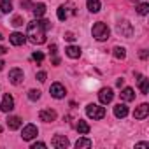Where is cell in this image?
<instances>
[{
	"mask_svg": "<svg viewBox=\"0 0 149 149\" xmlns=\"http://www.w3.org/2000/svg\"><path fill=\"white\" fill-rule=\"evenodd\" d=\"M86 114H88V118H91V119L97 121V119H102L105 116V109L102 105H98V104H90L86 107Z\"/></svg>",
	"mask_w": 149,
	"mask_h": 149,
	"instance_id": "obj_4",
	"label": "cell"
},
{
	"mask_svg": "<svg viewBox=\"0 0 149 149\" xmlns=\"http://www.w3.org/2000/svg\"><path fill=\"white\" fill-rule=\"evenodd\" d=\"M119 95H121V100H125V102L135 100V91H133V88H125Z\"/></svg>",
	"mask_w": 149,
	"mask_h": 149,
	"instance_id": "obj_18",
	"label": "cell"
},
{
	"mask_svg": "<svg viewBox=\"0 0 149 149\" xmlns=\"http://www.w3.org/2000/svg\"><path fill=\"white\" fill-rule=\"evenodd\" d=\"M65 54L68 56V58H74V60H76V58H79L81 56V47L79 46H68L67 49H65Z\"/></svg>",
	"mask_w": 149,
	"mask_h": 149,
	"instance_id": "obj_16",
	"label": "cell"
},
{
	"mask_svg": "<svg viewBox=\"0 0 149 149\" xmlns=\"http://www.w3.org/2000/svg\"><path fill=\"white\" fill-rule=\"evenodd\" d=\"M135 147H149V142H139L135 144Z\"/></svg>",
	"mask_w": 149,
	"mask_h": 149,
	"instance_id": "obj_35",
	"label": "cell"
},
{
	"mask_svg": "<svg viewBox=\"0 0 149 149\" xmlns=\"http://www.w3.org/2000/svg\"><path fill=\"white\" fill-rule=\"evenodd\" d=\"M49 51H51V54L54 56V54H56V44H51V46H49Z\"/></svg>",
	"mask_w": 149,
	"mask_h": 149,
	"instance_id": "obj_34",
	"label": "cell"
},
{
	"mask_svg": "<svg viewBox=\"0 0 149 149\" xmlns=\"http://www.w3.org/2000/svg\"><path fill=\"white\" fill-rule=\"evenodd\" d=\"M23 79H25V74H23L21 68H11V72H9V83L11 84L18 86V84L23 83Z\"/></svg>",
	"mask_w": 149,
	"mask_h": 149,
	"instance_id": "obj_6",
	"label": "cell"
},
{
	"mask_svg": "<svg viewBox=\"0 0 149 149\" xmlns=\"http://www.w3.org/2000/svg\"><path fill=\"white\" fill-rule=\"evenodd\" d=\"M116 32H118L121 37H126V39H130V37L133 35V26H132V23H130V21L123 19V21H119V23L116 25Z\"/></svg>",
	"mask_w": 149,
	"mask_h": 149,
	"instance_id": "obj_5",
	"label": "cell"
},
{
	"mask_svg": "<svg viewBox=\"0 0 149 149\" xmlns=\"http://www.w3.org/2000/svg\"><path fill=\"white\" fill-rule=\"evenodd\" d=\"M39 118H40V121H44V123H53V121L58 118V114H56L54 109H42V111L39 112Z\"/></svg>",
	"mask_w": 149,
	"mask_h": 149,
	"instance_id": "obj_9",
	"label": "cell"
},
{
	"mask_svg": "<svg viewBox=\"0 0 149 149\" xmlns=\"http://www.w3.org/2000/svg\"><path fill=\"white\" fill-rule=\"evenodd\" d=\"M4 65H6V63H4V60H0V72L4 70Z\"/></svg>",
	"mask_w": 149,
	"mask_h": 149,
	"instance_id": "obj_40",
	"label": "cell"
},
{
	"mask_svg": "<svg viewBox=\"0 0 149 149\" xmlns=\"http://www.w3.org/2000/svg\"><path fill=\"white\" fill-rule=\"evenodd\" d=\"M21 25H23V18L21 16H16L13 19V26H21Z\"/></svg>",
	"mask_w": 149,
	"mask_h": 149,
	"instance_id": "obj_29",
	"label": "cell"
},
{
	"mask_svg": "<svg viewBox=\"0 0 149 149\" xmlns=\"http://www.w3.org/2000/svg\"><path fill=\"white\" fill-rule=\"evenodd\" d=\"M7 53V47H4V46H0V54H6Z\"/></svg>",
	"mask_w": 149,
	"mask_h": 149,
	"instance_id": "obj_39",
	"label": "cell"
},
{
	"mask_svg": "<svg viewBox=\"0 0 149 149\" xmlns=\"http://www.w3.org/2000/svg\"><path fill=\"white\" fill-rule=\"evenodd\" d=\"M116 84H118V88H121V86L125 84V79H118V81H116Z\"/></svg>",
	"mask_w": 149,
	"mask_h": 149,
	"instance_id": "obj_38",
	"label": "cell"
},
{
	"mask_svg": "<svg viewBox=\"0 0 149 149\" xmlns=\"http://www.w3.org/2000/svg\"><path fill=\"white\" fill-rule=\"evenodd\" d=\"M91 33H93V37H95L97 40L104 42V40H107V39H109V35H111V30H109V26H107L105 23L98 21V23H95V25H93V28H91Z\"/></svg>",
	"mask_w": 149,
	"mask_h": 149,
	"instance_id": "obj_2",
	"label": "cell"
},
{
	"mask_svg": "<svg viewBox=\"0 0 149 149\" xmlns=\"http://www.w3.org/2000/svg\"><path fill=\"white\" fill-rule=\"evenodd\" d=\"M2 39H4V37H2V33H0V40H2Z\"/></svg>",
	"mask_w": 149,
	"mask_h": 149,
	"instance_id": "obj_42",
	"label": "cell"
},
{
	"mask_svg": "<svg viewBox=\"0 0 149 149\" xmlns=\"http://www.w3.org/2000/svg\"><path fill=\"white\" fill-rule=\"evenodd\" d=\"M32 13H33L35 18H42V16L46 14V6H44V4H35V6L32 7Z\"/></svg>",
	"mask_w": 149,
	"mask_h": 149,
	"instance_id": "obj_20",
	"label": "cell"
},
{
	"mask_svg": "<svg viewBox=\"0 0 149 149\" xmlns=\"http://www.w3.org/2000/svg\"><path fill=\"white\" fill-rule=\"evenodd\" d=\"M21 7L23 9H30V0H21Z\"/></svg>",
	"mask_w": 149,
	"mask_h": 149,
	"instance_id": "obj_33",
	"label": "cell"
},
{
	"mask_svg": "<svg viewBox=\"0 0 149 149\" xmlns=\"http://www.w3.org/2000/svg\"><path fill=\"white\" fill-rule=\"evenodd\" d=\"M28 98H30L32 102L39 100V98H40V91H39V90H30V91H28Z\"/></svg>",
	"mask_w": 149,
	"mask_h": 149,
	"instance_id": "obj_27",
	"label": "cell"
},
{
	"mask_svg": "<svg viewBox=\"0 0 149 149\" xmlns=\"http://www.w3.org/2000/svg\"><path fill=\"white\" fill-rule=\"evenodd\" d=\"M93 146V142L90 140V139H79L77 142H76V147L77 149H81V147H91Z\"/></svg>",
	"mask_w": 149,
	"mask_h": 149,
	"instance_id": "obj_25",
	"label": "cell"
},
{
	"mask_svg": "<svg viewBox=\"0 0 149 149\" xmlns=\"http://www.w3.org/2000/svg\"><path fill=\"white\" fill-rule=\"evenodd\" d=\"M0 132H2V126H0Z\"/></svg>",
	"mask_w": 149,
	"mask_h": 149,
	"instance_id": "obj_43",
	"label": "cell"
},
{
	"mask_svg": "<svg viewBox=\"0 0 149 149\" xmlns=\"http://www.w3.org/2000/svg\"><path fill=\"white\" fill-rule=\"evenodd\" d=\"M49 28H51V21L35 18V19L30 21L28 26H26V37H28V40H30L32 44L40 46V44L46 42V33H47Z\"/></svg>",
	"mask_w": 149,
	"mask_h": 149,
	"instance_id": "obj_1",
	"label": "cell"
},
{
	"mask_svg": "<svg viewBox=\"0 0 149 149\" xmlns=\"http://www.w3.org/2000/svg\"><path fill=\"white\" fill-rule=\"evenodd\" d=\"M37 147H47L44 142H35V144H32V149H37Z\"/></svg>",
	"mask_w": 149,
	"mask_h": 149,
	"instance_id": "obj_32",
	"label": "cell"
},
{
	"mask_svg": "<svg viewBox=\"0 0 149 149\" xmlns=\"http://www.w3.org/2000/svg\"><path fill=\"white\" fill-rule=\"evenodd\" d=\"M68 139L65 137V135H54L53 137V140H51V146L53 147H56V149H65V147H68Z\"/></svg>",
	"mask_w": 149,
	"mask_h": 149,
	"instance_id": "obj_11",
	"label": "cell"
},
{
	"mask_svg": "<svg viewBox=\"0 0 149 149\" xmlns=\"http://www.w3.org/2000/svg\"><path fill=\"white\" fill-rule=\"evenodd\" d=\"M32 58H33L37 63H42V61H44V54H42L40 51H35V53L32 54Z\"/></svg>",
	"mask_w": 149,
	"mask_h": 149,
	"instance_id": "obj_28",
	"label": "cell"
},
{
	"mask_svg": "<svg viewBox=\"0 0 149 149\" xmlns=\"http://www.w3.org/2000/svg\"><path fill=\"white\" fill-rule=\"evenodd\" d=\"M137 13H139L140 16H146V14L149 13V4H146V2H144V4H139V6H137Z\"/></svg>",
	"mask_w": 149,
	"mask_h": 149,
	"instance_id": "obj_26",
	"label": "cell"
},
{
	"mask_svg": "<svg viewBox=\"0 0 149 149\" xmlns=\"http://www.w3.org/2000/svg\"><path fill=\"white\" fill-rule=\"evenodd\" d=\"M46 77H47V74H46L44 70H40V72L37 74V79H39L40 83H44V81H46Z\"/></svg>",
	"mask_w": 149,
	"mask_h": 149,
	"instance_id": "obj_30",
	"label": "cell"
},
{
	"mask_svg": "<svg viewBox=\"0 0 149 149\" xmlns=\"http://www.w3.org/2000/svg\"><path fill=\"white\" fill-rule=\"evenodd\" d=\"M9 40H11L13 46H23L25 40H26V35H23V33H19V32H14V33L9 35Z\"/></svg>",
	"mask_w": 149,
	"mask_h": 149,
	"instance_id": "obj_14",
	"label": "cell"
},
{
	"mask_svg": "<svg viewBox=\"0 0 149 149\" xmlns=\"http://www.w3.org/2000/svg\"><path fill=\"white\" fill-rule=\"evenodd\" d=\"M112 98H114V93H112L111 88H102V90H100V93H98V100H100V104L107 105V104L112 102Z\"/></svg>",
	"mask_w": 149,
	"mask_h": 149,
	"instance_id": "obj_10",
	"label": "cell"
},
{
	"mask_svg": "<svg viewBox=\"0 0 149 149\" xmlns=\"http://www.w3.org/2000/svg\"><path fill=\"white\" fill-rule=\"evenodd\" d=\"M147 114H149V105H147V104H140V105L135 109L133 118H135V119H146Z\"/></svg>",
	"mask_w": 149,
	"mask_h": 149,
	"instance_id": "obj_13",
	"label": "cell"
},
{
	"mask_svg": "<svg viewBox=\"0 0 149 149\" xmlns=\"http://www.w3.org/2000/svg\"><path fill=\"white\" fill-rule=\"evenodd\" d=\"M76 130H77L81 135H86V133H90V130H91V128H90V125H88L84 119H79V121L76 123Z\"/></svg>",
	"mask_w": 149,
	"mask_h": 149,
	"instance_id": "obj_19",
	"label": "cell"
},
{
	"mask_svg": "<svg viewBox=\"0 0 149 149\" xmlns=\"http://www.w3.org/2000/svg\"><path fill=\"white\" fill-rule=\"evenodd\" d=\"M139 88H140V91L144 93V95H147V91H149V79H146V77H139Z\"/></svg>",
	"mask_w": 149,
	"mask_h": 149,
	"instance_id": "obj_24",
	"label": "cell"
},
{
	"mask_svg": "<svg viewBox=\"0 0 149 149\" xmlns=\"http://www.w3.org/2000/svg\"><path fill=\"white\" fill-rule=\"evenodd\" d=\"M13 109H14V98L7 93V95H4V98H2V104H0V111L11 112Z\"/></svg>",
	"mask_w": 149,
	"mask_h": 149,
	"instance_id": "obj_12",
	"label": "cell"
},
{
	"mask_svg": "<svg viewBox=\"0 0 149 149\" xmlns=\"http://www.w3.org/2000/svg\"><path fill=\"white\" fill-rule=\"evenodd\" d=\"M65 39H67L68 42H74V40H76V37H74V33H70V32H67V33H65Z\"/></svg>",
	"mask_w": 149,
	"mask_h": 149,
	"instance_id": "obj_31",
	"label": "cell"
},
{
	"mask_svg": "<svg viewBox=\"0 0 149 149\" xmlns=\"http://www.w3.org/2000/svg\"><path fill=\"white\" fill-rule=\"evenodd\" d=\"M0 11L4 14H9L13 11V0H0Z\"/></svg>",
	"mask_w": 149,
	"mask_h": 149,
	"instance_id": "obj_22",
	"label": "cell"
},
{
	"mask_svg": "<svg viewBox=\"0 0 149 149\" xmlns=\"http://www.w3.org/2000/svg\"><path fill=\"white\" fill-rule=\"evenodd\" d=\"M49 93H51V97L53 98H63L65 95H67V91H65V86L61 84V83H54V84H51V88H49Z\"/></svg>",
	"mask_w": 149,
	"mask_h": 149,
	"instance_id": "obj_8",
	"label": "cell"
},
{
	"mask_svg": "<svg viewBox=\"0 0 149 149\" xmlns=\"http://www.w3.org/2000/svg\"><path fill=\"white\" fill-rule=\"evenodd\" d=\"M112 54H114V58H116V60H123V58L126 56V49H125V47H121V46H116V47L112 49Z\"/></svg>",
	"mask_w": 149,
	"mask_h": 149,
	"instance_id": "obj_23",
	"label": "cell"
},
{
	"mask_svg": "<svg viewBox=\"0 0 149 149\" xmlns=\"http://www.w3.org/2000/svg\"><path fill=\"white\" fill-rule=\"evenodd\" d=\"M74 14H76V6L70 4V2L61 4V6L58 7V11H56V16H58L60 21H65V19H68V18L74 16Z\"/></svg>",
	"mask_w": 149,
	"mask_h": 149,
	"instance_id": "obj_3",
	"label": "cell"
},
{
	"mask_svg": "<svg viewBox=\"0 0 149 149\" xmlns=\"http://www.w3.org/2000/svg\"><path fill=\"white\" fill-rule=\"evenodd\" d=\"M132 2H140V0H132Z\"/></svg>",
	"mask_w": 149,
	"mask_h": 149,
	"instance_id": "obj_41",
	"label": "cell"
},
{
	"mask_svg": "<svg viewBox=\"0 0 149 149\" xmlns=\"http://www.w3.org/2000/svg\"><path fill=\"white\" fill-rule=\"evenodd\" d=\"M21 125H23L21 118H18V116H9V118H7V126H9V130H18Z\"/></svg>",
	"mask_w": 149,
	"mask_h": 149,
	"instance_id": "obj_17",
	"label": "cell"
},
{
	"mask_svg": "<svg viewBox=\"0 0 149 149\" xmlns=\"http://www.w3.org/2000/svg\"><path fill=\"white\" fill-rule=\"evenodd\" d=\"M140 58H142V60H146V58H147V51H146V49H142V51H140Z\"/></svg>",
	"mask_w": 149,
	"mask_h": 149,
	"instance_id": "obj_36",
	"label": "cell"
},
{
	"mask_svg": "<svg viewBox=\"0 0 149 149\" xmlns=\"http://www.w3.org/2000/svg\"><path fill=\"white\" fill-rule=\"evenodd\" d=\"M53 65H60V58L58 56H53Z\"/></svg>",
	"mask_w": 149,
	"mask_h": 149,
	"instance_id": "obj_37",
	"label": "cell"
},
{
	"mask_svg": "<svg viewBox=\"0 0 149 149\" xmlns=\"http://www.w3.org/2000/svg\"><path fill=\"white\" fill-rule=\"evenodd\" d=\"M86 6H88V11L95 14L100 11V0H86Z\"/></svg>",
	"mask_w": 149,
	"mask_h": 149,
	"instance_id": "obj_21",
	"label": "cell"
},
{
	"mask_svg": "<svg viewBox=\"0 0 149 149\" xmlns=\"http://www.w3.org/2000/svg\"><path fill=\"white\" fill-rule=\"evenodd\" d=\"M39 135V130H37V126L35 125H26L25 128H23V132H21V139L23 140H32V139H35Z\"/></svg>",
	"mask_w": 149,
	"mask_h": 149,
	"instance_id": "obj_7",
	"label": "cell"
},
{
	"mask_svg": "<svg viewBox=\"0 0 149 149\" xmlns=\"http://www.w3.org/2000/svg\"><path fill=\"white\" fill-rule=\"evenodd\" d=\"M114 116L119 118V119L126 118V116H128V107H126L125 104H118V105H114Z\"/></svg>",
	"mask_w": 149,
	"mask_h": 149,
	"instance_id": "obj_15",
	"label": "cell"
}]
</instances>
